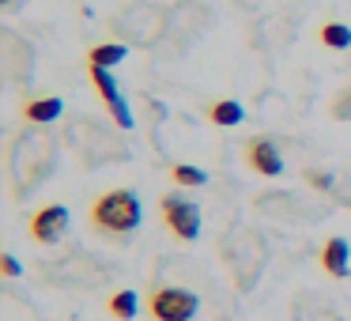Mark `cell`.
I'll return each instance as SVG.
<instances>
[{"label": "cell", "mask_w": 351, "mask_h": 321, "mask_svg": "<svg viewBox=\"0 0 351 321\" xmlns=\"http://www.w3.org/2000/svg\"><path fill=\"white\" fill-rule=\"evenodd\" d=\"M57 163V140L46 129H27L23 136L12 144V182H16V197H27L49 178Z\"/></svg>", "instance_id": "cell-1"}, {"label": "cell", "mask_w": 351, "mask_h": 321, "mask_svg": "<svg viewBox=\"0 0 351 321\" xmlns=\"http://www.w3.org/2000/svg\"><path fill=\"white\" fill-rule=\"evenodd\" d=\"M140 219H144V208H140V197L132 189H110L91 208V223L102 235H132Z\"/></svg>", "instance_id": "cell-2"}, {"label": "cell", "mask_w": 351, "mask_h": 321, "mask_svg": "<svg viewBox=\"0 0 351 321\" xmlns=\"http://www.w3.org/2000/svg\"><path fill=\"white\" fill-rule=\"evenodd\" d=\"M223 257H227V268L234 272V283L238 291H253V283L261 280L265 272V261H268V250L253 230H234L223 246Z\"/></svg>", "instance_id": "cell-3"}, {"label": "cell", "mask_w": 351, "mask_h": 321, "mask_svg": "<svg viewBox=\"0 0 351 321\" xmlns=\"http://www.w3.org/2000/svg\"><path fill=\"white\" fill-rule=\"evenodd\" d=\"M114 31L121 34L125 42H132V46H155V42L162 38V31H170V27H167V12L162 8L129 4V8L114 19Z\"/></svg>", "instance_id": "cell-4"}, {"label": "cell", "mask_w": 351, "mask_h": 321, "mask_svg": "<svg viewBox=\"0 0 351 321\" xmlns=\"http://www.w3.org/2000/svg\"><path fill=\"white\" fill-rule=\"evenodd\" d=\"M197 313H200L197 291L174 287V283L155 287V295H152V318L155 321H197Z\"/></svg>", "instance_id": "cell-5"}, {"label": "cell", "mask_w": 351, "mask_h": 321, "mask_svg": "<svg viewBox=\"0 0 351 321\" xmlns=\"http://www.w3.org/2000/svg\"><path fill=\"white\" fill-rule=\"evenodd\" d=\"M162 219H167V227L174 230L182 242H193V238L200 235V208L193 204V200L178 197V193L162 197Z\"/></svg>", "instance_id": "cell-6"}, {"label": "cell", "mask_w": 351, "mask_h": 321, "mask_svg": "<svg viewBox=\"0 0 351 321\" xmlns=\"http://www.w3.org/2000/svg\"><path fill=\"white\" fill-rule=\"evenodd\" d=\"M69 230V208L64 204H46L42 212H34L31 219V238L42 246L49 242H61V235Z\"/></svg>", "instance_id": "cell-7"}, {"label": "cell", "mask_w": 351, "mask_h": 321, "mask_svg": "<svg viewBox=\"0 0 351 321\" xmlns=\"http://www.w3.org/2000/svg\"><path fill=\"white\" fill-rule=\"evenodd\" d=\"M91 84L99 87V95H102V102L110 106V114H114V121L121 125V129H132L129 102L121 99V91H117V80L110 76V69H91Z\"/></svg>", "instance_id": "cell-8"}, {"label": "cell", "mask_w": 351, "mask_h": 321, "mask_svg": "<svg viewBox=\"0 0 351 321\" xmlns=\"http://www.w3.org/2000/svg\"><path fill=\"white\" fill-rule=\"evenodd\" d=\"M245 163H250L257 174H265V178L283 174V155H280V147H276L268 136H253L250 140V147H245Z\"/></svg>", "instance_id": "cell-9"}, {"label": "cell", "mask_w": 351, "mask_h": 321, "mask_svg": "<svg viewBox=\"0 0 351 321\" xmlns=\"http://www.w3.org/2000/svg\"><path fill=\"white\" fill-rule=\"evenodd\" d=\"M348 257H351V250H348V242L343 238H328L325 246H321V268H325L328 276H348Z\"/></svg>", "instance_id": "cell-10"}, {"label": "cell", "mask_w": 351, "mask_h": 321, "mask_svg": "<svg viewBox=\"0 0 351 321\" xmlns=\"http://www.w3.org/2000/svg\"><path fill=\"white\" fill-rule=\"evenodd\" d=\"M61 114H64V102L61 99H31L23 106V117L31 125H49V121H57Z\"/></svg>", "instance_id": "cell-11"}, {"label": "cell", "mask_w": 351, "mask_h": 321, "mask_svg": "<svg viewBox=\"0 0 351 321\" xmlns=\"http://www.w3.org/2000/svg\"><path fill=\"white\" fill-rule=\"evenodd\" d=\"M129 57V46L125 42H106V46H95L87 54V69H114Z\"/></svg>", "instance_id": "cell-12"}, {"label": "cell", "mask_w": 351, "mask_h": 321, "mask_svg": "<svg viewBox=\"0 0 351 321\" xmlns=\"http://www.w3.org/2000/svg\"><path fill=\"white\" fill-rule=\"evenodd\" d=\"M242 117H245V110H242V102H234V99H219V102H212V106H208V121L219 125V129L242 125Z\"/></svg>", "instance_id": "cell-13"}, {"label": "cell", "mask_w": 351, "mask_h": 321, "mask_svg": "<svg viewBox=\"0 0 351 321\" xmlns=\"http://www.w3.org/2000/svg\"><path fill=\"white\" fill-rule=\"evenodd\" d=\"M136 310H140L136 291H114V295H110V313H114L117 321H132Z\"/></svg>", "instance_id": "cell-14"}, {"label": "cell", "mask_w": 351, "mask_h": 321, "mask_svg": "<svg viewBox=\"0 0 351 321\" xmlns=\"http://www.w3.org/2000/svg\"><path fill=\"white\" fill-rule=\"evenodd\" d=\"M321 42H325L328 49H351V27L325 23V27H321Z\"/></svg>", "instance_id": "cell-15"}, {"label": "cell", "mask_w": 351, "mask_h": 321, "mask_svg": "<svg viewBox=\"0 0 351 321\" xmlns=\"http://www.w3.org/2000/svg\"><path fill=\"white\" fill-rule=\"evenodd\" d=\"M170 178H174L178 185H189V189H197V185L208 182V174L200 167H189V163H178L174 170H170Z\"/></svg>", "instance_id": "cell-16"}, {"label": "cell", "mask_w": 351, "mask_h": 321, "mask_svg": "<svg viewBox=\"0 0 351 321\" xmlns=\"http://www.w3.org/2000/svg\"><path fill=\"white\" fill-rule=\"evenodd\" d=\"M332 117H340V121H351V87H348V91H340V99L332 102Z\"/></svg>", "instance_id": "cell-17"}, {"label": "cell", "mask_w": 351, "mask_h": 321, "mask_svg": "<svg viewBox=\"0 0 351 321\" xmlns=\"http://www.w3.org/2000/svg\"><path fill=\"white\" fill-rule=\"evenodd\" d=\"M0 268H4V276H12V280H16L19 272H23V265H19V261L12 257V253H4V257H0Z\"/></svg>", "instance_id": "cell-18"}, {"label": "cell", "mask_w": 351, "mask_h": 321, "mask_svg": "<svg viewBox=\"0 0 351 321\" xmlns=\"http://www.w3.org/2000/svg\"><path fill=\"white\" fill-rule=\"evenodd\" d=\"M310 182L317 185V189H328V185H332V178H328V174H310Z\"/></svg>", "instance_id": "cell-19"}, {"label": "cell", "mask_w": 351, "mask_h": 321, "mask_svg": "<svg viewBox=\"0 0 351 321\" xmlns=\"http://www.w3.org/2000/svg\"><path fill=\"white\" fill-rule=\"evenodd\" d=\"M16 4H19V0H4V8H16Z\"/></svg>", "instance_id": "cell-20"}]
</instances>
